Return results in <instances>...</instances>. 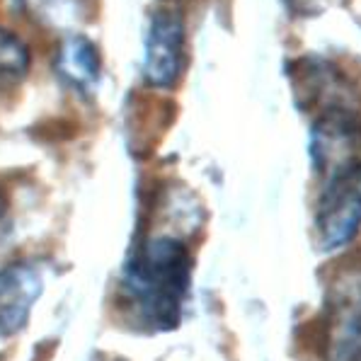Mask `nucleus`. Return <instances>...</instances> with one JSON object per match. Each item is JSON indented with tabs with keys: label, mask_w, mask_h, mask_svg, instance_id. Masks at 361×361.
Wrapping results in <instances>:
<instances>
[{
	"label": "nucleus",
	"mask_w": 361,
	"mask_h": 361,
	"mask_svg": "<svg viewBox=\"0 0 361 361\" xmlns=\"http://www.w3.org/2000/svg\"><path fill=\"white\" fill-rule=\"evenodd\" d=\"M310 158L323 177L361 163V109H337L315 116Z\"/></svg>",
	"instance_id": "nucleus-4"
},
{
	"label": "nucleus",
	"mask_w": 361,
	"mask_h": 361,
	"mask_svg": "<svg viewBox=\"0 0 361 361\" xmlns=\"http://www.w3.org/2000/svg\"><path fill=\"white\" fill-rule=\"evenodd\" d=\"M30 49L13 32L0 27V90L18 87L30 73Z\"/></svg>",
	"instance_id": "nucleus-8"
},
{
	"label": "nucleus",
	"mask_w": 361,
	"mask_h": 361,
	"mask_svg": "<svg viewBox=\"0 0 361 361\" xmlns=\"http://www.w3.org/2000/svg\"><path fill=\"white\" fill-rule=\"evenodd\" d=\"M44 291V274L37 262L18 259L0 267V340L18 335L30 320Z\"/></svg>",
	"instance_id": "nucleus-6"
},
{
	"label": "nucleus",
	"mask_w": 361,
	"mask_h": 361,
	"mask_svg": "<svg viewBox=\"0 0 361 361\" xmlns=\"http://www.w3.org/2000/svg\"><path fill=\"white\" fill-rule=\"evenodd\" d=\"M56 73L75 90H92L102 78V54L87 37L71 35L56 54Z\"/></svg>",
	"instance_id": "nucleus-7"
},
{
	"label": "nucleus",
	"mask_w": 361,
	"mask_h": 361,
	"mask_svg": "<svg viewBox=\"0 0 361 361\" xmlns=\"http://www.w3.org/2000/svg\"><path fill=\"white\" fill-rule=\"evenodd\" d=\"M5 224H8V202H5L3 192H0V235L5 231Z\"/></svg>",
	"instance_id": "nucleus-9"
},
{
	"label": "nucleus",
	"mask_w": 361,
	"mask_h": 361,
	"mask_svg": "<svg viewBox=\"0 0 361 361\" xmlns=\"http://www.w3.org/2000/svg\"><path fill=\"white\" fill-rule=\"evenodd\" d=\"M190 247L172 235L143 238L121 269V298L146 332H170L182 323L192 286Z\"/></svg>",
	"instance_id": "nucleus-1"
},
{
	"label": "nucleus",
	"mask_w": 361,
	"mask_h": 361,
	"mask_svg": "<svg viewBox=\"0 0 361 361\" xmlns=\"http://www.w3.org/2000/svg\"><path fill=\"white\" fill-rule=\"evenodd\" d=\"M361 231V163L325 177L313 216V238L320 252L347 247Z\"/></svg>",
	"instance_id": "nucleus-2"
},
{
	"label": "nucleus",
	"mask_w": 361,
	"mask_h": 361,
	"mask_svg": "<svg viewBox=\"0 0 361 361\" xmlns=\"http://www.w3.org/2000/svg\"><path fill=\"white\" fill-rule=\"evenodd\" d=\"M185 20L180 13L158 10L148 22L146 54H143V80L155 90L177 87L185 73Z\"/></svg>",
	"instance_id": "nucleus-3"
},
{
	"label": "nucleus",
	"mask_w": 361,
	"mask_h": 361,
	"mask_svg": "<svg viewBox=\"0 0 361 361\" xmlns=\"http://www.w3.org/2000/svg\"><path fill=\"white\" fill-rule=\"evenodd\" d=\"M293 90L301 109L327 114L337 109H361V95L352 80L323 59H301L293 66Z\"/></svg>",
	"instance_id": "nucleus-5"
}]
</instances>
